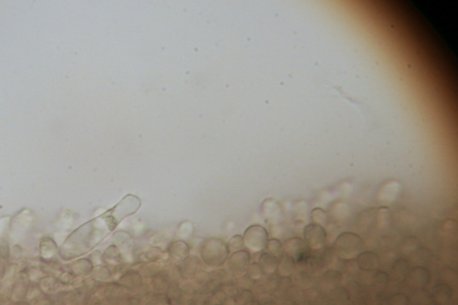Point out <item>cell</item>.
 I'll list each match as a JSON object with an SVG mask.
<instances>
[{"instance_id":"52a82bcc","label":"cell","mask_w":458,"mask_h":305,"mask_svg":"<svg viewBox=\"0 0 458 305\" xmlns=\"http://www.w3.org/2000/svg\"><path fill=\"white\" fill-rule=\"evenodd\" d=\"M267 245H268V250H269L270 254L276 256V255L280 254V253H281L282 245H281V243L279 240H270Z\"/></svg>"},{"instance_id":"8992f818","label":"cell","mask_w":458,"mask_h":305,"mask_svg":"<svg viewBox=\"0 0 458 305\" xmlns=\"http://www.w3.org/2000/svg\"><path fill=\"white\" fill-rule=\"evenodd\" d=\"M260 263L265 270L272 271L276 269L278 265V260L276 256L271 254H263L260 258Z\"/></svg>"},{"instance_id":"7a4b0ae2","label":"cell","mask_w":458,"mask_h":305,"mask_svg":"<svg viewBox=\"0 0 458 305\" xmlns=\"http://www.w3.org/2000/svg\"><path fill=\"white\" fill-rule=\"evenodd\" d=\"M327 241L326 230L319 225H307L305 229V242L311 249H321Z\"/></svg>"},{"instance_id":"6da1fadb","label":"cell","mask_w":458,"mask_h":305,"mask_svg":"<svg viewBox=\"0 0 458 305\" xmlns=\"http://www.w3.org/2000/svg\"><path fill=\"white\" fill-rule=\"evenodd\" d=\"M336 253L344 259H353L357 257L362 248V241L360 235L351 232H345L337 236L335 244Z\"/></svg>"},{"instance_id":"3957f363","label":"cell","mask_w":458,"mask_h":305,"mask_svg":"<svg viewBox=\"0 0 458 305\" xmlns=\"http://www.w3.org/2000/svg\"><path fill=\"white\" fill-rule=\"evenodd\" d=\"M245 240L250 249L260 251L268 244V233L263 228L259 226L252 227L246 232Z\"/></svg>"},{"instance_id":"5b68a950","label":"cell","mask_w":458,"mask_h":305,"mask_svg":"<svg viewBox=\"0 0 458 305\" xmlns=\"http://www.w3.org/2000/svg\"><path fill=\"white\" fill-rule=\"evenodd\" d=\"M311 220L313 224L319 225L322 228L325 229L327 225L329 224V217L328 214L324 209L321 208H316L311 210Z\"/></svg>"},{"instance_id":"277c9868","label":"cell","mask_w":458,"mask_h":305,"mask_svg":"<svg viewBox=\"0 0 458 305\" xmlns=\"http://www.w3.org/2000/svg\"><path fill=\"white\" fill-rule=\"evenodd\" d=\"M307 248L308 246L306 245L305 240L299 237L290 238L285 244V254L294 259L302 258L305 254Z\"/></svg>"}]
</instances>
